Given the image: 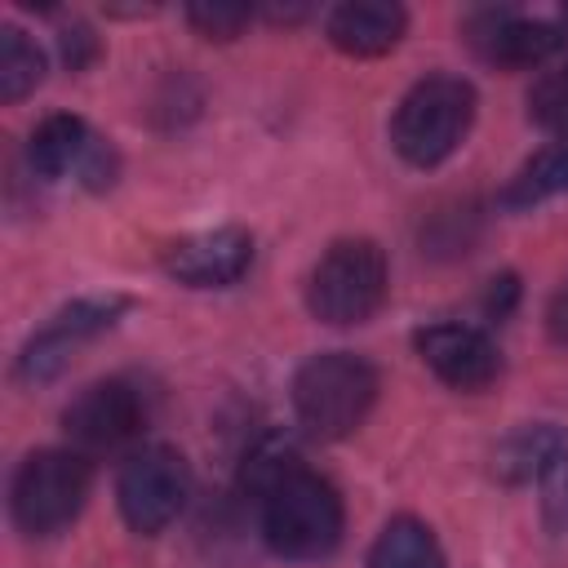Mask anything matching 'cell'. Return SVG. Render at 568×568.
Returning a JSON list of instances; mask_svg holds the SVG:
<instances>
[{
    "instance_id": "obj_24",
    "label": "cell",
    "mask_w": 568,
    "mask_h": 568,
    "mask_svg": "<svg viewBox=\"0 0 568 568\" xmlns=\"http://www.w3.org/2000/svg\"><path fill=\"white\" fill-rule=\"evenodd\" d=\"M555 22H559V27H564V36H568V4L559 9V18H555Z\"/></svg>"
},
{
    "instance_id": "obj_16",
    "label": "cell",
    "mask_w": 568,
    "mask_h": 568,
    "mask_svg": "<svg viewBox=\"0 0 568 568\" xmlns=\"http://www.w3.org/2000/svg\"><path fill=\"white\" fill-rule=\"evenodd\" d=\"M364 568H448L435 528L417 515H395L368 546Z\"/></svg>"
},
{
    "instance_id": "obj_22",
    "label": "cell",
    "mask_w": 568,
    "mask_h": 568,
    "mask_svg": "<svg viewBox=\"0 0 568 568\" xmlns=\"http://www.w3.org/2000/svg\"><path fill=\"white\" fill-rule=\"evenodd\" d=\"M515 297H519V284H515V275H501V280H493V288H488V311L501 320V315L515 306Z\"/></svg>"
},
{
    "instance_id": "obj_3",
    "label": "cell",
    "mask_w": 568,
    "mask_h": 568,
    "mask_svg": "<svg viewBox=\"0 0 568 568\" xmlns=\"http://www.w3.org/2000/svg\"><path fill=\"white\" fill-rule=\"evenodd\" d=\"M475 106L479 98L470 80L453 71H430L399 98L390 115V146L399 151L404 164L435 169L466 142L475 124Z\"/></svg>"
},
{
    "instance_id": "obj_2",
    "label": "cell",
    "mask_w": 568,
    "mask_h": 568,
    "mask_svg": "<svg viewBox=\"0 0 568 568\" xmlns=\"http://www.w3.org/2000/svg\"><path fill=\"white\" fill-rule=\"evenodd\" d=\"M377 368L355 351H320L293 373V417L311 439H346L377 404Z\"/></svg>"
},
{
    "instance_id": "obj_18",
    "label": "cell",
    "mask_w": 568,
    "mask_h": 568,
    "mask_svg": "<svg viewBox=\"0 0 568 568\" xmlns=\"http://www.w3.org/2000/svg\"><path fill=\"white\" fill-rule=\"evenodd\" d=\"M528 120L550 138L568 142V62L541 71L528 89Z\"/></svg>"
},
{
    "instance_id": "obj_7",
    "label": "cell",
    "mask_w": 568,
    "mask_h": 568,
    "mask_svg": "<svg viewBox=\"0 0 568 568\" xmlns=\"http://www.w3.org/2000/svg\"><path fill=\"white\" fill-rule=\"evenodd\" d=\"M27 164H31V173H40L44 182L75 178V182L89 186V191L115 186V173H120L115 146H111L102 133H93L89 120L67 115V111L44 115V120L31 129Z\"/></svg>"
},
{
    "instance_id": "obj_15",
    "label": "cell",
    "mask_w": 568,
    "mask_h": 568,
    "mask_svg": "<svg viewBox=\"0 0 568 568\" xmlns=\"http://www.w3.org/2000/svg\"><path fill=\"white\" fill-rule=\"evenodd\" d=\"M564 191H568V142H546L510 173L497 204L510 213H524V209H537Z\"/></svg>"
},
{
    "instance_id": "obj_9",
    "label": "cell",
    "mask_w": 568,
    "mask_h": 568,
    "mask_svg": "<svg viewBox=\"0 0 568 568\" xmlns=\"http://www.w3.org/2000/svg\"><path fill=\"white\" fill-rule=\"evenodd\" d=\"M124 297H75L71 306H62L58 315H49L27 342H22V351H18V359H13V377L22 382V386H40V382H53L67 364H71V355L84 346V342H93V337H102L120 315H124Z\"/></svg>"
},
{
    "instance_id": "obj_5",
    "label": "cell",
    "mask_w": 568,
    "mask_h": 568,
    "mask_svg": "<svg viewBox=\"0 0 568 568\" xmlns=\"http://www.w3.org/2000/svg\"><path fill=\"white\" fill-rule=\"evenodd\" d=\"M93 488V466L80 448H36L9 479V519L22 537H53L75 524Z\"/></svg>"
},
{
    "instance_id": "obj_19",
    "label": "cell",
    "mask_w": 568,
    "mask_h": 568,
    "mask_svg": "<svg viewBox=\"0 0 568 568\" xmlns=\"http://www.w3.org/2000/svg\"><path fill=\"white\" fill-rule=\"evenodd\" d=\"M253 13H257V9H248V4H222V0L186 4V22H191V31L204 36V40H217V44L235 40V36L253 22Z\"/></svg>"
},
{
    "instance_id": "obj_11",
    "label": "cell",
    "mask_w": 568,
    "mask_h": 568,
    "mask_svg": "<svg viewBox=\"0 0 568 568\" xmlns=\"http://www.w3.org/2000/svg\"><path fill=\"white\" fill-rule=\"evenodd\" d=\"M413 351H417V359H422L448 390H462V395L488 390V386L501 377V351H497V342H493L484 328L462 324V320L422 324V328L413 333Z\"/></svg>"
},
{
    "instance_id": "obj_10",
    "label": "cell",
    "mask_w": 568,
    "mask_h": 568,
    "mask_svg": "<svg viewBox=\"0 0 568 568\" xmlns=\"http://www.w3.org/2000/svg\"><path fill=\"white\" fill-rule=\"evenodd\" d=\"M497 470L510 484H537L546 528L559 537L568 532V430L550 422L515 430L497 448Z\"/></svg>"
},
{
    "instance_id": "obj_17",
    "label": "cell",
    "mask_w": 568,
    "mask_h": 568,
    "mask_svg": "<svg viewBox=\"0 0 568 568\" xmlns=\"http://www.w3.org/2000/svg\"><path fill=\"white\" fill-rule=\"evenodd\" d=\"M44 80V49L22 27H0V102H22Z\"/></svg>"
},
{
    "instance_id": "obj_12",
    "label": "cell",
    "mask_w": 568,
    "mask_h": 568,
    "mask_svg": "<svg viewBox=\"0 0 568 568\" xmlns=\"http://www.w3.org/2000/svg\"><path fill=\"white\" fill-rule=\"evenodd\" d=\"M160 266L169 280L186 288H231L253 266V235L244 226H213L173 240L160 253Z\"/></svg>"
},
{
    "instance_id": "obj_8",
    "label": "cell",
    "mask_w": 568,
    "mask_h": 568,
    "mask_svg": "<svg viewBox=\"0 0 568 568\" xmlns=\"http://www.w3.org/2000/svg\"><path fill=\"white\" fill-rule=\"evenodd\" d=\"M151 422V395L133 377H98L67 408L62 430L80 453H106L138 439Z\"/></svg>"
},
{
    "instance_id": "obj_23",
    "label": "cell",
    "mask_w": 568,
    "mask_h": 568,
    "mask_svg": "<svg viewBox=\"0 0 568 568\" xmlns=\"http://www.w3.org/2000/svg\"><path fill=\"white\" fill-rule=\"evenodd\" d=\"M311 13V4H266L262 9V18H271V22H302Z\"/></svg>"
},
{
    "instance_id": "obj_21",
    "label": "cell",
    "mask_w": 568,
    "mask_h": 568,
    "mask_svg": "<svg viewBox=\"0 0 568 568\" xmlns=\"http://www.w3.org/2000/svg\"><path fill=\"white\" fill-rule=\"evenodd\" d=\"M93 49H98V44H93L89 27H80V22H75V36H71V27L62 31V58H67V67H71V71H80V67L93 58Z\"/></svg>"
},
{
    "instance_id": "obj_1",
    "label": "cell",
    "mask_w": 568,
    "mask_h": 568,
    "mask_svg": "<svg viewBox=\"0 0 568 568\" xmlns=\"http://www.w3.org/2000/svg\"><path fill=\"white\" fill-rule=\"evenodd\" d=\"M257 497H262V541L280 559L315 564L342 546V532H346L342 497L324 475L306 470L302 462L288 466Z\"/></svg>"
},
{
    "instance_id": "obj_14",
    "label": "cell",
    "mask_w": 568,
    "mask_h": 568,
    "mask_svg": "<svg viewBox=\"0 0 568 568\" xmlns=\"http://www.w3.org/2000/svg\"><path fill=\"white\" fill-rule=\"evenodd\" d=\"M408 31V9L395 0H346L324 18V36L346 58H382Z\"/></svg>"
},
{
    "instance_id": "obj_20",
    "label": "cell",
    "mask_w": 568,
    "mask_h": 568,
    "mask_svg": "<svg viewBox=\"0 0 568 568\" xmlns=\"http://www.w3.org/2000/svg\"><path fill=\"white\" fill-rule=\"evenodd\" d=\"M546 333H550L555 346L568 351V284H559L555 297L546 302Z\"/></svg>"
},
{
    "instance_id": "obj_6",
    "label": "cell",
    "mask_w": 568,
    "mask_h": 568,
    "mask_svg": "<svg viewBox=\"0 0 568 568\" xmlns=\"http://www.w3.org/2000/svg\"><path fill=\"white\" fill-rule=\"evenodd\" d=\"M186 497H191V466L169 444H146V448L129 453L115 475L120 519L142 537L164 532L182 515Z\"/></svg>"
},
{
    "instance_id": "obj_13",
    "label": "cell",
    "mask_w": 568,
    "mask_h": 568,
    "mask_svg": "<svg viewBox=\"0 0 568 568\" xmlns=\"http://www.w3.org/2000/svg\"><path fill=\"white\" fill-rule=\"evenodd\" d=\"M466 40L493 67H537L568 44L559 22L524 18L515 9H475L466 18Z\"/></svg>"
},
{
    "instance_id": "obj_4",
    "label": "cell",
    "mask_w": 568,
    "mask_h": 568,
    "mask_svg": "<svg viewBox=\"0 0 568 568\" xmlns=\"http://www.w3.org/2000/svg\"><path fill=\"white\" fill-rule=\"evenodd\" d=\"M386 288H390V266L382 244L368 235H342L315 257L306 275V311L320 324L355 328L382 311Z\"/></svg>"
}]
</instances>
